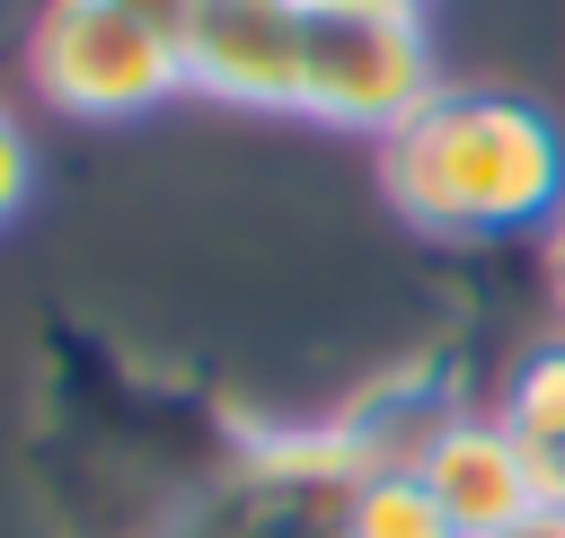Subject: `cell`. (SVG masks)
<instances>
[{
  "instance_id": "cell-1",
  "label": "cell",
  "mask_w": 565,
  "mask_h": 538,
  "mask_svg": "<svg viewBox=\"0 0 565 538\" xmlns=\"http://www.w3.org/2000/svg\"><path fill=\"white\" fill-rule=\"evenodd\" d=\"M388 212L424 238H521L565 220V132L539 97L494 79H441L380 141Z\"/></svg>"
},
{
  "instance_id": "cell-2",
  "label": "cell",
  "mask_w": 565,
  "mask_h": 538,
  "mask_svg": "<svg viewBox=\"0 0 565 538\" xmlns=\"http://www.w3.org/2000/svg\"><path fill=\"white\" fill-rule=\"evenodd\" d=\"M441 88L424 18L397 9H309V53H300V115L335 132H397L424 97Z\"/></svg>"
},
{
  "instance_id": "cell-3",
  "label": "cell",
  "mask_w": 565,
  "mask_h": 538,
  "mask_svg": "<svg viewBox=\"0 0 565 538\" xmlns=\"http://www.w3.org/2000/svg\"><path fill=\"white\" fill-rule=\"evenodd\" d=\"M26 79L62 115H141L185 88V62L159 26L124 18L115 0H44L26 26Z\"/></svg>"
},
{
  "instance_id": "cell-4",
  "label": "cell",
  "mask_w": 565,
  "mask_h": 538,
  "mask_svg": "<svg viewBox=\"0 0 565 538\" xmlns=\"http://www.w3.org/2000/svg\"><path fill=\"white\" fill-rule=\"evenodd\" d=\"M371 459L327 423V432H282L265 441L194 520V538H344V485Z\"/></svg>"
},
{
  "instance_id": "cell-5",
  "label": "cell",
  "mask_w": 565,
  "mask_h": 538,
  "mask_svg": "<svg viewBox=\"0 0 565 538\" xmlns=\"http://www.w3.org/2000/svg\"><path fill=\"white\" fill-rule=\"evenodd\" d=\"M300 53H309V0H194L177 62L194 97L300 115Z\"/></svg>"
},
{
  "instance_id": "cell-6",
  "label": "cell",
  "mask_w": 565,
  "mask_h": 538,
  "mask_svg": "<svg viewBox=\"0 0 565 538\" xmlns=\"http://www.w3.org/2000/svg\"><path fill=\"white\" fill-rule=\"evenodd\" d=\"M406 467L424 476V494L441 503V520H450L459 538H494L503 520H521V512L539 503V459H530L494 415H468V406H450V415L415 441Z\"/></svg>"
},
{
  "instance_id": "cell-7",
  "label": "cell",
  "mask_w": 565,
  "mask_h": 538,
  "mask_svg": "<svg viewBox=\"0 0 565 538\" xmlns=\"http://www.w3.org/2000/svg\"><path fill=\"white\" fill-rule=\"evenodd\" d=\"M486 415H494L530 459H556V450H565V335L530 344V353L503 370V388H494Z\"/></svg>"
},
{
  "instance_id": "cell-8",
  "label": "cell",
  "mask_w": 565,
  "mask_h": 538,
  "mask_svg": "<svg viewBox=\"0 0 565 538\" xmlns=\"http://www.w3.org/2000/svg\"><path fill=\"white\" fill-rule=\"evenodd\" d=\"M344 538H459L415 467H362L344 485Z\"/></svg>"
},
{
  "instance_id": "cell-9",
  "label": "cell",
  "mask_w": 565,
  "mask_h": 538,
  "mask_svg": "<svg viewBox=\"0 0 565 538\" xmlns=\"http://www.w3.org/2000/svg\"><path fill=\"white\" fill-rule=\"evenodd\" d=\"M26 185H35V150H26V132H18V115L0 106V220L26 203Z\"/></svg>"
},
{
  "instance_id": "cell-10",
  "label": "cell",
  "mask_w": 565,
  "mask_h": 538,
  "mask_svg": "<svg viewBox=\"0 0 565 538\" xmlns=\"http://www.w3.org/2000/svg\"><path fill=\"white\" fill-rule=\"evenodd\" d=\"M115 9H124V18H141V26H159L168 44H177V35H185V18H194V0H115Z\"/></svg>"
},
{
  "instance_id": "cell-11",
  "label": "cell",
  "mask_w": 565,
  "mask_h": 538,
  "mask_svg": "<svg viewBox=\"0 0 565 538\" xmlns=\"http://www.w3.org/2000/svg\"><path fill=\"white\" fill-rule=\"evenodd\" d=\"M494 538H565V512H556V503H530V512H521V520H503Z\"/></svg>"
},
{
  "instance_id": "cell-12",
  "label": "cell",
  "mask_w": 565,
  "mask_h": 538,
  "mask_svg": "<svg viewBox=\"0 0 565 538\" xmlns=\"http://www.w3.org/2000/svg\"><path fill=\"white\" fill-rule=\"evenodd\" d=\"M539 503H556V512H565V450H556V459H539Z\"/></svg>"
},
{
  "instance_id": "cell-13",
  "label": "cell",
  "mask_w": 565,
  "mask_h": 538,
  "mask_svg": "<svg viewBox=\"0 0 565 538\" xmlns=\"http://www.w3.org/2000/svg\"><path fill=\"white\" fill-rule=\"evenodd\" d=\"M547 291H556V309H565V220L547 229Z\"/></svg>"
},
{
  "instance_id": "cell-14",
  "label": "cell",
  "mask_w": 565,
  "mask_h": 538,
  "mask_svg": "<svg viewBox=\"0 0 565 538\" xmlns=\"http://www.w3.org/2000/svg\"><path fill=\"white\" fill-rule=\"evenodd\" d=\"M309 9H397V18H424V0H309Z\"/></svg>"
}]
</instances>
